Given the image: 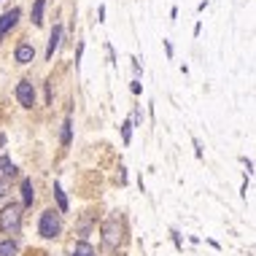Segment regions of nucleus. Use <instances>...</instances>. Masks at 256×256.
Segmentation results:
<instances>
[{
	"instance_id": "obj_1",
	"label": "nucleus",
	"mask_w": 256,
	"mask_h": 256,
	"mask_svg": "<svg viewBox=\"0 0 256 256\" xmlns=\"http://www.w3.org/2000/svg\"><path fill=\"white\" fill-rule=\"evenodd\" d=\"M24 208L19 202H8L0 210V232L8 234V238H16L22 232V218H24Z\"/></svg>"
},
{
	"instance_id": "obj_2",
	"label": "nucleus",
	"mask_w": 256,
	"mask_h": 256,
	"mask_svg": "<svg viewBox=\"0 0 256 256\" xmlns=\"http://www.w3.org/2000/svg\"><path fill=\"white\" fill-rule=\"evenodd\" d=\"M102 246L108 248V251H116V248L122 246V238H124V221L122 216H116V213H110V216L102 221Z\"/></svg>"
},
{
	"instance_id": "obj_3",
	"label": "nucleus",
	"mask_w": 256,
	"mask_h": 256,
	"mask_svg": "<svg viewBox=\"0 0 256 256\" xmlns=\"http://www.w3.org/2000/svg\"><path fill=\"white\" fill-rule=\"evenodd\" d=\"M38 234L44 240L60 238V234H62V213L54 210V208H49V210L40 213V218H38Z\"/></svg>"
},
{
	"instance_id": "obj_4",
	"label": "nucleus",
	"mask_w": 256,
	"mask_h": 256,
	"mask_svg": "<svg viewBox=\"0 0 256 256\" xmlns=\"http://www.w3.org/2000/svg\"><path fill=\"white\" fill-rule=\"evenodd\" d=\"M14 94H16V102L22 108H32L36 106V86H32L30 78H22L16 84V89H14Z\"/></svg>"
},
{
	"instance_id": "obj_5",
	"label": "nucleus",
	"mask_w": 256,
	"mask_h": 256,
	"mask_svg": "<svg viewBox=\"0 0 256 256\" xmlns=\"http://www.w3.org/2000/svg\"><path fill=\"white\" fill-rule=\"evenodd\" d=\"M19 16H22V8H19V6H14V8H8L3 16H0V44H3V38L8 36L14 27H16Z\"/></svg>"
},
{
	"instance_id": "obj_6",
	"label": "nucleus",
	"mask_w": 256,
	"mask_h": 256,
	"mask_svg": "<svg viewBox=\"0 0 256 256\" xmlns=\"http://www.w3.org/2000/svg\"><path fill=\"white\" fill-rule=\"evenodd\" d=\"M14 60H16V65H30L36 60V46L30 40H19L16 49H14Z\"/></svg>"
},
{
	"instance_id": "obj_7",
	"label": "nucleus",
	"mask_w": 256,
	"mask_h": 256,
	"mask_svg": "<svg viewBox=\"0 0 256 256\" xmlns=\"http://www.w3.org/2000/svg\"><path fill=\"white\" fill-rule=\"evenodd\" d=\"M62 24H54L52 27V36H49V44H46V60H52L54 57V52L60 49V44H62Z\"/></svg>"
},
{
	"instance_id": "obj_8",
	"label": "nucleus",
	"mask_w": 256,
	"mask_h": 256,
	"mask_svg": "<svg viewBox=\"0 0 256 256\" xmlns=\"http://www.w3.org/2000/svg\"><path fill=\"white\" fill-rule=\"evenodd\" d=\"M19 168L11 162L8 156H0V181H8V178H16Z\"/></svg>"
},
{
	"instance_id": "obj_9",
	"label": "nucleus",
	"mask_w": 256,
	"mask_h": 256,
	"mask_svg": "<svg viewBox=\"0 0 256 256\" xmlns=\"http://www.w3.org/2000/svg\"><path fill=\"white\" fill-rule=\"evenodd\" d=\"M32 200H36V192H32V181L30 178H22V208H30Z\"/></svg>"
},
{
	"instance_id": "obj_10",
	"label": "nucleus",
	"mask_w": 256,
	"mask_h": 256,
	"mask_svg": "<svg viewBox=\"0 0 256 256\" xmlns=\"http://www.w3.org/2000/svg\"><path fill=\"white\" fill-rule=\"evenodd\" d=\"M0 256H19V243L14 238L0 240Z\"/></svg>"
},
{
	"instance_id": "obj_11",
	"label": "nucleus",
	"mask_w": 256,
	"mask_h": 256,
	"mask_svg": "<svg viewBox=\"0 0 256 256\" xmlns=\"http://www.w3.org/2000/svg\"><path fill=\"white\" fill-rule=\"evenodd\" d=\"M44 8H46V0H36V3H32V24L36 27H40L44 24Z\"/></svg>"
},
{
	"instance_id": "obj_12",
	"label": "nucleus",
	"mask_w": 256,
	"mask_h": 256,
	"mask_svg": "<svg viewBox=\"0 0 256 256\" xmlns=\"http://www.w3.org/2000/svg\"><path fill=\"white\" fill-rule=\"evenodd\" d=\"M54 200H57V210L60 213H68V197H65V192H62V186L60 184H54Z\"/></svg>"
},
{
	"instance_id": "obj_13",
	"label": "nucleus",
	"mask_w": 256,
	"mask_h": 256,
	"mask_svg": "<svg viewBox=\"0 0 256 256\" xmlns=\"http://www.w3.org/2000/svg\"><path fill=\"white\" fill-rule=\"evenodd\" d=\"M70 140H73V122H70V116H68L65 122H62V146H70Z\"/></svg>"
},
{
	"instance_id": "obj_14",
	"label": "nucleus",
	"mask_w": 256,
	"mask_h": 256,
	"mask_svg": "<svg viewBox=\"0 0 256 256\" xmlns=\"http://www.w3.org/2000/svg\"><path fill=\"white\" fill-rule=\"evenodd\" d=\"M70 256H94V248L89 246V243H84V240H81V243H76V246H73Z\"/></svg>"
},
{
	"instance_id": "obj_15",
	"label": "nucleus",
	"mask_w": 256,
	"mask_h": 256,
	"mask_svg": "<svg viewBox=\"0 0 256 256\" xmlns=\"http://www.w3.org/2000/svg\"><path fill=\"white\" fill-rule=\"evenodd\" d=\"M122 138H124V143H130V140H132V122H124L122 124Z\"/></svg>"
},
{
	"instance_id": "obj_16",
	"label": "nucleus",
	"mask_w": 256,
	"mask_h": 256,
	"mask_svg": "<svg viewBox=\"0 0 256 256\" xmlns=\"http://www.w3.org/2000/svg\"><path fill=\"white\" fill-rule=\"evenodd\" d=\"M81 54H84V40L78 44V49H76V68L81 65Z\"/></svg>"
},
{
	"instance_id": "obj_17",
	"label": "nucleus",
	"mask_w": 256,
	"mask_h": 256,
	"mask_svg": "<svg viewBox=\"0 0 256 256\" xmlns=\"http://www.w3.org/2000/svg\"><path fill=\"white\" fill-rule=\"evenodd\" d=\"M130 89H132V94H140V92H143V86H140V81H138V78L130 84Z\"/></svg>"
},
{
	"instance_id": "obj_18",
	"label": "nucleus",
	"mask_w": 256,
	"mask_h": 256,
	"mask_svg": "<svg viewBox=\"0 0 256 256\" xmlns=\"http://www.w3.org/2000/svg\"><path fill=\"white\" fill-rule=\"evenodd\" d=\"M6 194H8V186H6V181H0V200H6Z\"/></svg>"
},
{
	"instance_id": "obj_19",
	"label": "nucleus",
	"mask_w": 256,
	"mask_h": 256,
	"mask_svg": "<svg viewBox=\"0 0 256 256\" xmlns=\"http://www.w3.org/2000/svg\"><path fill=\"white\" fill-rule=\"evenodd\" d=\"M194 154H197V156H202V146H200V140H197V138H194Z\"/></svg>"
},
{
	"instance_id": "obj_20",
	"label": "nucleus",
	"mask_w": 256,
	"mask_h": 256,
	"mask_svg": "<svg viewBox=\"0 0 256 256\" xmlns=\"http://www.w3.org/2000/svg\"><path fill=\"white\" fill-rule=\"evenodd\" d=\"M132 70H135V73H143V70H140V62H138L135 57H132Z\"/></svg>"
}]
</instances>
